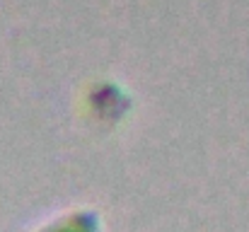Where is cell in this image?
<instances>
[{
  "instance_id": "6da1fadb",
  "label": "cell",
  "mask_w": 249,
  "mask_h": 232,
  "mask_svg": "<svg viewBox=\"0 0 249 232\" xmlns=\"http://www.w3.org/2000/svg\"><path fill=\"white\" fill-rule=\"evenodd\" d=\"M36 232H102V220L94 211H71Z\"/></svg>"
}]
</instances>
